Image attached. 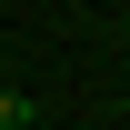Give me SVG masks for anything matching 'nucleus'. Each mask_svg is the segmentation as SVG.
Segmentation results:
<instances>
[{
    "mask_svg": "<svg viewBox=\"0 0 130 130\" xmlns=\"http://www.w3.org/2000/svg\"><path fill=\"white\" fill-rule=\"evenodd\" d=\"M40 110H30V100H20V90H0V130H30Z\"/></svg>",
    "mask_w": 130,
    "mask_h": 130,
    "instance_id": "1",
    "label": "nucleus"
}]
</instances>
